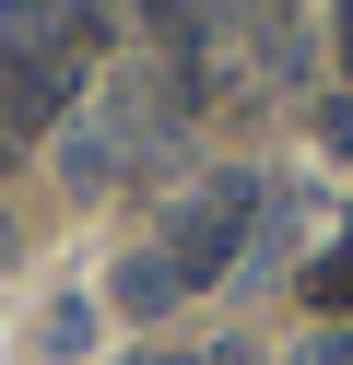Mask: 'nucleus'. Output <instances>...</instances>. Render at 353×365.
Wrapping results in <instances>:
<instances>
[{
    "label": "nucleus",
    "instance_id": "nucleus-1",
    "mask_svg": "<svg viewBox=\"0 0 353 365\" xmlns=\"http://www.w3.org/2000/svg\"><path fill=\"white\" fill-rule=\"evenodd\" d=\"M247 236H259V177H212V189L177 212L165 259H177V283H224V271L247 259Z\"/></svg>",
    "mask_w": 353,
    "mask_h": 365
},
{
    "label": "nucleus",
    "instance_id": "nucleus-2",
    "mask_svg": "<svg viewBox=\"0 0 353 365\" xmlns=\"http://www.w3.org/2000/svg\"><path fill=\"white\" fill-rule=\"evenodd\" d=\"M71 106V48L59 59H0V130H47Z\"/></svg>",
    "mask_w": 353,
    "mask_h": 365
},
{
    "label": "nucleus",
    "instance_id": "nucleus-3",
    "mask_svg": "<svg viewBox=\"0 0 353 365\" xmlns=\"http://www.w3.org/2000/svg\"><path fill=\"white\" fill-rule=\"evenodd\" d=\"M71 48V0H0V59H59Z\"/></svg>",
    "mask_w": 353,
    "mask_h": 365
},
{
    "label": "nucleus",
    "instance_id": "nucleus-4",
    "mask_svg": "<svg viewBox=\"0 0 353 365\" xmlns=\"http://www.w3.org/2000/svg\"><path fill=\"white\" fill-rule=\"evenodd\" d=\"M118 307H130V318H165V307H177V259H165V247L130 259V271H118Z\"/></svg>",
    "mask_w": 353,
    "mask_h": 365
},
{
    "label": "nucleus",
    "instance_id": "nucleus-5",
    "mask_svg": "<svg viewBox=\"0 0 353 365\" xmlns=\"http://www.w3.org/2000/svg\"><path fill=\"white\" fill-rule=\"evenodd\" d=\"M306 294H318V307H353V247H329V259H318V283H306Z\"/></svg>",
    "mask_w": 353,
    "mask_h": 365
},
{
    "label": "nucleus",
    "instance_id": "nucleus-6",
    "mask_svg": "<svg viewBox=\"0 0 353 365\" xmlns=\"http://www.w3.org/2000/svg\"><path fill=\"white\" fill-rule=\"evenodd\" d=\"M295 365H353V330H329V341H306Z\"/></svg>",
    "mask_w": 353,
    "mask_h": 365
},
{
    "label": "nucleus",
    "instance_id": "nucleus-7",
    "mask_svg": "<svg viewBox=\"0 0 353 365\" xmlns=\"http://www.w3.org/2000/svg\"><path fill=\"white\" fill-rule=\"evenodd\" d=\"M200 365H259V354H247V341H212V354H200Z\"/></svg>",
    "mask_w": 353,
    "mask_h": 365
},
{
    "label": "nucleus",
    "instance_id": "nucleus-8",
    "mask_svg": "<svg viewBox=\"0 0 353 365\" xmlns=\"http://www.w3.org/2000/svg\"><path fill=\"white\" fill-rule=\"evenodd\" d=\"M0 247H12V224H0Z\"/></svg>",
    "mask_w": 353,
    "mask_h": 365
}]
</instances>
